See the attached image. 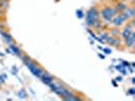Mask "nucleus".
Wrapping results in <instances>:
<instances>
[{
  "instance_id": "1",
  "label": "nucleus",
  "mask_w": 135,
  "mask_h": 101,
  "mask_svg": "<svg viewBox=\"0 0 135 101\" xmlns=\"http://www.w3.org/2000/svg\"><path fill=\"white\" fill-rule=\"evenodd\" d=\"M99 10H100V17L103 19L104 24H111L113 17L118 13L114 6H109V5L102 7Z\"/></svg>"
},
{
  "instance_id": "2",
  "label": "nucleus",
  "mask_w": 135,
  "mask_h": 101,
  "mask_svg": "<svg viewBox=\"0 0 135 101\" xmlns=\"http://www.w3.org/2000/svg\"><path fill=\"white\" fill-rule=\"evenodd\" d=\"M100 10L97 6H93L91 8H89L86 13H85V21L86 24L89 27H93L94 24L98 20H100Z\"/></svg>"
},
{
  "instance_id": "3",
  "label": "nucleus",
  "mask_w": 135,
  "mask_h": 101,
  "mask_svg": "<svg viewBox=\"0 0 135 101\" xmlns=\"http://www.w3.org/2000/svg\"><path fill=\"white\" fill-rule=\"evenodd\" d=\"M127 21H128L127 17L124 15V13H123V12H120V13H117L115 16L113 17L111 24H112L113 26L119 27V28H120L122 25H125Z\"/></svg>"
},
{
  "instance_id": "4",
  "label": "nucleus",
  "mask_w": 135,
  "mask_h": 101,
  "mask_svg": "<svg viewBox=\"0 0 135 101\" xmlns=\"http://www.w3.org/2000/svg\"><path fill=\"white\" fill-rule=\"evenodd\" d=\"M124 41V45L127 49H133L135 46V34L134 30L131 33V34L129 35L128 38H126L125 40H123Z\"/></svg>"
},
{
  "instance_id": "5",
  "label": "nucleus",
  "mask_w": 135,
  "mask_h": 101,
  "mask_svg": "<svg viewBox=\"0 0 135 101\" xmlns=\"http://www.w3.org/2000/svg\"><path fill=\"white\" fill-rule=\"evenodd\" d=\"M40 79L43 81V82H44L46 85H48V86H49L51 83H53V82H54V80H55L54 77L50 74V73H48L47 71H44V73H43V75L41 76Z\"/></svg>"
},
{
  "instance_id": "6",
  "label": "nucleus",
  "mask_w": 135,
  "mask_h": 101,
  "mask_svg": "<svg viewBox=\"0 0 135 101\" xmlns=\"http://www.w3.org/2000/svg\"><path fill=\"white\" fill-rule=\"evenodd\" d=\"M128 2H123V1H116L115 5H114V8L116 9V11L118 13L120 12H123L127 7H128Z\"/></svg>"
},
{
  "instance_id": "7",
  "label": "nucleus",
  "mask_w": 135,
  "mask_h": 101,
  "mask_svg": "<svg viewBox=\"0 0 135 101\" xmlns=\"http://www.w3.org/2000/svg\"><path fill=\"white\" fill-rule=\"evenodd\" d=\"M124 15L127 17V19H134V16H135V10H134V7L131 6V5H128V7L123 11Z\"/></svg>"
},
{
  "instance_id": "8",
  "label": "nucleus",
  "mask_w": 135,
  "mask_h": 101,
  "mask_svg": "<svg viewBox=\"0 0 135 101\" xmlns=\"http://www.w3.org/2000/svg\"><path fill=\"white\" fill-rule=\"evenodd\" d=\"M107 42H108L109 45H111L112 47H119L122 46V40L119 38H115V36H110Z\"/></svg>"
},
{
  "instance_id": "9",
  "label": "nucleus",
  "mask_w": 135,
  "mask_h": 101,
  "mask_svg": "<svg viewBox=\"0 0 135 101\" xmlns=\"http://www.w3.org/2000/svg\"><path fill=\"white\" fill-rule=\"evenodd\" d=\"M0 33H1V34H2V36L4 38V40L6 41L8 45L14 44V40H13V39H12V36H11L10 34H8L6 30L4 31V29H3V30H0Z\"/></svg>"
},
{
  "instance_id": "10",
  "label": "nucleus",
  "mask_w": 135,
  "mask_h": 101,
  "mask_svg": "<svg viewBox=\"0 0 135 101\" xmlns=\"http://www.w3.org/2000/svg\"><path fill=\"white\" fill-rule=\"evenodd\" d=\"M110 31H109V34L111 35V36H115V38H119V35H120V29H119V27H113V28H110L109 29Z\"/></svg>"
},
{
  "instance_id": "11",
  "label": "nucleus",
  "mask_w": 135,
  "mask_h": 101,
  "mask_svg": "<svg viewBox=\"0 0 135 101\" xmlns=\"http://www.w3.org/2000/svg\"><path fill=\"white\" fill-rule=\"evenodd\" d=\"M9 46H10V47H10V51H11L14 55H17V56H20V57L22 55L21 51H20V49L17 47V46H15L14 44H11V45H9Z\"/></svg>"
},
{
  "instance_id": "12",
  "label": "nucleus",
  "mask_w": 135,
  "mask_h": 101,
  "mask_svg": "<svg viewBox=\"0 0 135 101\" xmlns=\"http://www.w3.org/2000/svg\"><path fill=\"white\" fill-rule=\"evenodd\" d=\"M77 16H78L79 18H81V17L83 16V14H82V11H81V10H79V11H77Z\"/></svg>"
},
{
  "instance_id": "13",
  "label": "nucleus",
  "mask_w": 135,
  "mask_h": 101,
  "mask_svg": "<svg viewBox=\"0 0 135 101\" xmlns=\"http://www.w3.org/2000/svg\"><path fill=\"white\" fill-rule=\"evenodd\" d=\"M128 93H130L131 95H133L134 94V90H133V89H130V90L128 91Z\"/></svg>"
},
{
  "instance_id": "14",
  "label": "nucleus",
  "mask_w": 135,
  "mask_h": 101,
  "mask_svg": "<svg viewBox=\"0 0 135 101\" xmlns=\"http://www.w3.org/2000/svg\"><path fill=\"white\" fill-rule=\"evenodd\" d=\"M117 80H118V81H121L122 78H121V77H118V78H117Z\"/></svg>"
},
{
  "instance_id": "15",
  "label": "nucleus",
  "mask_w": 135,
  "mask_h": 101,
  "mask_svg": "<svg viewBox=\"0 0 135 101\" xmlns=\"http://www.w3.org/2000/svg\"><path fill=\"white\" fill-rule=\"evenodd\" d=\"M105 52H106V53H110L111 51H110V50H105Z\"/></svg>"
},
{
  "instance_id": "16",
  "label": "nucleus",
  "mask_w": 135,
  "mask_h": 101,
  "mask_svg": "<svg viewBox=\"0 0 135 101\" xmlns=\"http://www.w3.org/2000/svg\"><path fill=\"white\" fill-rule=\"evenodd\" d=\"M0 14H3V10L1 8H0Z\"/></svg>"
}]
</instances>
